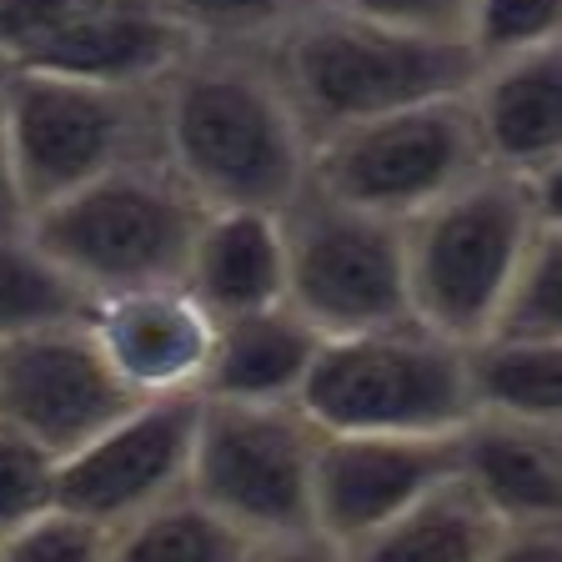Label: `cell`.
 I'll return each instance as SVG.
<instances>
[{"label":"cell","instance_id":"obj_20","mask_svg":"<svg viewBox=\"0 0 562 562\" xmlns=\"http://www.w3.org/2000/svg\"><path fill=\"white\" fill-rule=\"evenodd\" d=\"M468 402L487 417L562 422V337H472L462 341Z\"/></svg>","mask_w":562,"mask_h":562},{"label":"cell","instance_id":"obj_6","mask_svg":"<svg viewBox=\"0 0 562 562\" xmlns=\"http://www.w3.org/2000/svg\"><path fill=\"white\" fill-rule=\"evenodd\" d=\"M0 101L25 216L111 166L161 156L156 86H101L56 70L0 66Z\"/></svg>","mask_w":562,"mask_h":562},{"label":"cell","instance_id":"obj_31","mask_svg":"<svg viewBox=\"0 0 562 562\" xmlns=\"http://www.w3.org/2000/svg\"><path fill=\"white\" fill-rule=\"evenodd\" d=\"M241 562H341V548L322 532H286V538H257Z\"/></svg>","mask_w":562,"mask_h":562},{"label":"cell","instance_id":"obj_12","mask_svg":"<svg viewBox=\"0 0 562 562\" xmlns=\"http://www.w3.org/2000/svg\"><path fill=\"white\" fill-rule=\"evenodd\" d=\"M447 477H457V432H322L312 468V527L347 548Z\"/></svg>","mask_w":562,"mask_h":562},{"label":"cell","instance_id":"obj_26","mask_svg":"<svg viewBox=\"0 0 562 562\" xmlns=\"http://www.w3.org/2000/svg\"><path fill=\"white\" fill-rule=\"evenodd\" d=\"M0 562H105V527L66 507H46L0 532Z\"/></svg>","mask_w":562,"mask_h":562},{"label":"cell","instance_id":"obj_1","mask_svg":"<svg viewBox=\"0 0 562 562\" xmlns=\"http://www.w3.org/2000/svg\"><path fill=\"white\" fill-rule=\"evenodd\" d=\"M156 146L201 206H286L306 140L267 46H187L156 81Z\"/></svg>","mask_w":562,"mask_h":562},{"label":"cell","instance_id":"obj_25","mask_svg":"<svg viewBox=\"0 0 562 562\" xmlns=\"http://www.w3.org/2000/svg\"><path fill=\"white\" fill-rule=\"evenodd\" d=\"M462 41L472 60L562 41V0H468Z\"/></svg>","mask_w":562,"mask_h":562},{"label":"cell","instance_id":"obj_23","mask_svg":"<svg viewBox=\"0 0 562 562\" xmlns=\"http://www.w3.org/2000/svg\"><path fill=\"white\" fill-rule=\"evenodd\" d=\"M487 331L492 337H562V216L527 236L522 257L492 306Z\"/></svg>","mask_w":562,"mask_h":562},{"label":"cell","instance_id":"obj_3","mask_svg":"<svg viewBox=\"0 0 562 562\" xmlns=\"http://www.w3.org/2000/svg\"><path fill=\"white\" fill-rule=\"evenodd\" d=\"M562 216V171L522 181L477 171L402 222L407 316L452 341L487 331L527 236Z\"/></svg>","mask_w":562,"mask_h":562},{"label":"cell","instance_id":"obj_10","mask_svg":"<svg viewBox=\"0 0 562 562\" xmlns=\"http://www.w3.org/2000/svg\"><path fill=\"white\" fill-rule=\"evenodd\" d=\"M196 412L201 392L136 397L116 422H105L95 437L56 457L50 507H66L111 532L140 507L181 492L196 442Z\"/></svg>","mask_w":562,"mask_h":562},{"label":"cell","instance_id":"obj_9","mask_svg":"<svg viewBox=\"0 0 562 562\" xmlns=\"http://www.w3.org/2000/svg\"><path fill=\"white\" fill-rule=\"evenodd\" d=\"M477 171H487V161L477 151L462 91L341 126L312 140L306 156L312 187L392 222H407L412 211L432 206Z\"/></svg>","mask_w":562,"mask_h":562},{"label":"cell","instance_id":"obj_32","mask_svg":"<svg viewBox=\"0 0 562 562\" xmlns=\"http://www.w3.org/2000/svg\"><path fill=\"white\" fill-rule=\"evenodd\" d=\"M21 187H15V161H11V136H5V101H0V226H21Z\"/></svg>","mask_w":562,"mask_h":562},{"label":"cell","instance_id":"obj_16","mask_svg":"<svg viewBox=\"0 0 562 562\" xmlns=\"http://www.w3.org/2000/svg\"><path fill=\"white\" fill-rule=\"evenodd\" d=\"M187 46L191 41L151 0H95L81 21H70L21 66L101 86H156Z\"/></svg>","mask_w":562,"mask_h":562},{"label":"cell","instance_id":"obj_30","mask_svg":"<svg viewBox=\"0 0 562 562\" xmlns=\"http://www.w3.org/2000/svg\"><path fill=\"white\" fill-rule=\"evenodd\" d=\"M482 562H562V522H497Z\"/></svg>","mask_w":562,"mask_h":562},{"label":"cell","instance_id":"obj_4","mask_svg":"<svg viewBox=\"0 0 562 562\" xmlns=\"http://www.w3.org/2000/svg\"><path fill=\"white\" fill-rule=\"evenodd\" d=\"M201 211L161 156H140L35 206L25 232L86 296H105L181 281Z\"/></svg>","mask_w":562,"mask_h":562},{"label":"cell","instance_id":"obj_19","mask_svg":"<svg viewBox=\"0 0 562 562\" xmlns=\"http://www.w3.org/2000/svg\"><path fill=\"white\" fill-rule=\"evenodd\" d=\"M497 517L457 477L437 482L397 517L341 548V562H482Z\"/></svg>","mask_w":562,"mask_h":562},{"label":"cell","instance_id":"obj_21","mask_svg":"<svg viewBox=\"0 0 562 562\" xmlns=\"http://www.w3.org/2000/svg\"><path fill=\"white\" fill-rule=\"evenodd\" d=\"M251 538L187 487L105 532V562H241Z\"/></svg>","mask_w":562,"mask_h":562},{"label":"cell","instance_id":"obj_22","mask_svg":"<svg viewBox=\"0 0 562 562\" xmlns=\"http://www.w3.org/2000/svg\"><path fill=\"white\" fill-rule=\"evenodd\" d=\"M91 296L35 246V236L21 226H0V337L76 322L86 316Z\"/></svg>","mask_w":562,"mask_h":562},{"label":"cell","instance_id":"obj_29","mask_svg":"<svg viewBox=\"0 0 562 562\" xmlns=\"http://www.w3.org/2000/svg\"><path fill=\"white\" fill-rule=\"evenodd\" d=\"M331 5L432 35H462V15H468V0H331Z\"/></svg>","mask_w":562,"mask_h":562},{"label":"cell","instance_id":"obj_2","mask_svg":"<svg viewBox=\"0 0 562 562\" xmlns=\"http://www.w3.org/2000/svg\"><path fill=\"white\" fill-rule=\"evenodd\" d=\"M267 56L306 140L432 95H457L477 66L462 35L386 25L331 0H316L306 15H296Z\"/></svg>","mask_w":562,"mask_h":562},{"label":"cell","instance_id":"obj_13","mask_svg":"<svg viewBox=\"0 0 562 562\" xmlns=\"http://www.w3.org/2000/svg\"><path fill=\"white\" fill-rule=\"evenodd\" d=\"M86 331L136 397H161V392L201 386L216 316L181 281H151V286L91 296Z\"/></svg>","mask_w":562,"mask_h":562},{"label":"cell","instance_id":"obj_8","mask_svg":"<svg viewBox=\"0 0 562 562\" xmlns=\"http://www.w3.org/2000/svg\"><path fill=\"white\" fill-rule=\"evenodd\" d=\"M281 222V302L306 316L322 337L367 331L407 316V271H402V222L331 196L302 181Z\"/></svg>","mask_w":562,"mask_h":562},{"label":"cell","instance_id":"obj_24","mask_svg":"<svg viewBox=\"0 0 562 562\" xmlns=\"http://www.w3.org/2000/svg\"><path fill=\"white\" fill-rule=\"evenodd\" d=\"M191 46H271L316 0H151Z\"/></svg>","mask_w":562,"mask_h":562},{"label":"cell","instance_id":"obj_15","mask_svg":"<svg viewBox=\"0 0 562 562\" xmlns=\"http://www.w3.org/2000/svg\"><path fill=\"white\" fill-rule=\"evenodd\" d=\"M457 482L497 522H562V422L472 412L457 427Z\"/></svg>","mask_w":562,"mask_h":562},{"label":"cell","instance_id":"obj_27","mask_svg":"<svg viewBox=\"0 0 562 562\" xmlns=\"http://www.w3.org/2000/svg\"><path fill=\"white\" fill-rule=\"evenodd\" d=\"M50 492H56V457L15 432L11 422H0V532L46 513Z\"/></svg>","mask_w":562,"mask_h":562},{"label":"cell","instance_id":"obj_14","mask_svg":"<svg viewBox=\"0 0 562 562\" xmlns=\"http://www.w3.org/2000/svg\"><path fill=\"white\" fill-rule=\"evenodd\" d=\"M462 105L487 171L522 181L562 171V41L477 60Z\"/></svg>","mask_w":562,"mask_h":562},{"label":"cell","instance_id":"obj_18","mask_svg":"<svg viewBox=\"0 0 562 562\" xmlns=\"http://www.w3.org/2000/svg\"><path fill=\"white\" fill-rule=\"evenodd\" d=\"M316 347H322V331L286 302L216 316L196 392L226 402H296Z\"/></svg>","mask_w":562,"mask_h":562},{"label":"cell","instance_id":"obj_17","mask_svg":"<svg viewBox=\"0 0 562 562\" xmlns=\"http://www.w3.org/2000/svg\"><path fill=\"white\" fill-rule=\"evenodd\" d=\"M281 222L271 206H206L187 246L181 286L211 316L257 312L281 302Z\"/></svg>","mask_w":562,"mask_h":562},{"label":"cell","instance_id":"obj_5","mask_svg":"<svg viewBox=\"0 0 562 562\" xmlns=\"http://www.w3.org/2000/svg\"><path fill=\"white\" fill-rule=\"evenodd\" d=\"M296 407L316 422V432H457L472 417L462 341L412 316L322 337Z\"/></svg>","mask_w":562,"mask_h":562},{"label":"cell","instance_id":"obj_11","mask_svg":"<svg viewBox=\"0 0 562 562\" xmlns=\"http://www.w3.org/2000/svg\"><path fill=\"white\" fill-rule=\"evenodd\" d=\"M131 402L136 392L111 372L86 331V316L0 337V422H11L50 457L81 447Z\"/></svg>","mask_w":562,"mask_h":562},{"label":"cell","instance_id":"obj_7","mask_svg":"<svg viewBox=\"0 0 562 562\" xmlns=\"http://www.w3.org/2000/svg\"><path fill=\"white\" fill-rule=\"evenodd\" d=\"M316 422L296 402L201 397L187 492L246 538L312 532Z\"/></svg>","mask_w":562,"mask_h":562},{"label":"cell","instance_id":"obj_28","mask_svg":"<svg viewBox=\"0 0 562 562\" xmlns=\"http://www.w3.org/2000/svg\"><path fill=\"white\" fill-rule=\"evenodd\" d=\"M91 5L95 0H0V66H21Z\"/></svg>","mask_w":562,"mask_h":562}]
</instances>
